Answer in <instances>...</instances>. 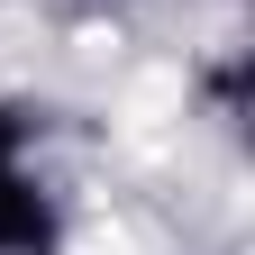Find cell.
I'll use <instances>...</instances> for the list:
<instances>
[{"label":"cell","mask_w":255,"mask_h":255,"mask_svg":"<svg viewBox=\"0 0 255 255\" xmlns=\"http://www.w3.org/2000/svg\"><path fill=\"white\" fill-rule=\"evenodd\" d=\"M55 228H64L55 191L9 155V164H0V255H55Z\"/></svg>","instance_id":"cell-1"},{"label":"cell","mask_w":255,"mask_h":255,"mask_svg":"<svg viewBox=\"0 0 255 255\" xmlns=\"http://www.w3.org/2000/svg\"><path fill=\"white\" fill-rule=\"evenodd\" d=\"M9 155H27V119H18V110H0V164H9Z\"/></svg>","instance_id":"cell-2"}]
</instances>
